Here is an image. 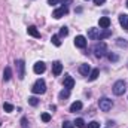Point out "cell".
I'll use <instances>...</instances> for the list:
<instances>
[{"mask_svg": "<svg viewBox=\"0 0 128 128\" xmlns=\"http://www.w3.org/2000/svg\"><path fill=\"white\" fill-rule=\"evenodd\" d=\"M21 127L27 128V119H26V118H22V119H21Z\"/></svg>", "mask_w": 128, "mask_h": 128, "instance_id": "cell-29", "label": "cell"}, {"mask_svg": "<svg viewBox=\"0 0 128 128\" xmlns=\"http://www.w3.org/2000/svg\"><path fill=\"white\" fill-rule=\"evenodd\" d=\"M67 34H68V28H67V27H61V30H60V36H61V37H66Z\"/></svg>", "mask_w": 128, "mask_h": 128, "instance_id": "cell-26", "label": "cell"}, {"mask_svg": "<svg viewBox=\"0 0 128 128\" xmlns=\"http://www.w3.org/2000/svg\"><path fill=\"white\" fill-rule=\"evenodd\" d=\"M88 37L91 40H100V28H96V27L90 28L88 30Z\"/></svg>", "mask_w": 128, "mask_h": 128, "instance_id": "cell-9", "label": "cell"}, {"mask_svg": "<svg viewBox=\"0 0 128 128\" xmlns=\"http://www.w3.org/2000/svg\"><path fill=\"white\" fill-rule=\"evenodd\" d=\"M32 91H33V94H45V91H46V84H45V80H43V79L36 80L34 85H33V88H32Z\"/></svg>", "mask_w": 128, "mask_h": 128, "instance_id": "cell-1", "label": "cell"}, {"mask_svg": "<svg viewBox=\"0 0 128 128\" xmlns=\"http://www.w3.org/2000/svg\"><path fill=\"white\" fill-rule=\"evenodd\" d=\"M82 101H74V103H72V106H70V112H79L80 109H82Z\"/></svg>", "mask_w": 128, "mask_h": 128, "instance_id": "cell-16", "label": "cell"}, {"mask_svg": "<svg viewBox=\"0 0 128 128\" xmlns=\"http://www.w3.org/2000/svg\"><path fill=\"white\" fill-rule=\"evenodd\" d=\"M74 127H78V128H84V127H85V121H84L82 118H78V119L74 121Z\"/></svg>", "mask_w": 128, "mask_h": 128, "instance_id": "cell-21", "label": "cell"}, {"mask_svg": "<svg viewBox=\"0 0 128 128\" xmlns=\"http://www.w3.org/2000/svg\"><path fill=\"white\" fill-rule=\"evenodd\" d=\"M68 14V8L67 6H60V8H57L54 12H52V16L55 18V20H60V18H63L64 15H67Z\"/></svg>", "mask_w": 128, "mask_h": 128, "instance_id": "cell-4", "label": "cell"}, {"mask_svg": "<svg viewBox=\"0 0 128 128\" xmlns=\"http://www.w3.org/2000/svg\"><path fill=\"white\" fill-rule=\"evenodd\" d=\"M98 106H100V109H101L103 112H109V110L112 109L113 103H112V100H109L107 97H103V98H100V101H98Z\"/></svg>", "mask_w": 128, "mask_h": 128, "instance_id": "cell-3", "label": "cell"}, {"mask_svg": "<svg viewBox=\"0 0 128 128\" xmlns=\"http://www.w3.org/2000/svg\"><path fill=\"white\" fill-rule=\"evenodd\" d=\"M58 97H60V100H66V98H68V97H70V90H67V88L63 90V91L58 94Z\"/></svg>", "mask_w": 128, "mask_h": 128, "instance_id": "cell-20", "label": "cell"}, {"mask_svg": "<svg viewBox=\"0 0 128 128\" xmlns=\"http://www.w3.org/2000/svg\"><path fill=\"white\" fill-rule=\"evenodd\" d=\"M73 86H74V80H73V78L68 76V74H66V78H64V88L72 90Z\"/></svg>", "mask_w": 128, "mask_h": 128, "instance_id": "cell-13", "label": "cell"}, {"mask_svg": "<svg viewBox=\"0 0 128 128\" xmlns=\"http://www.w3.org/2000/svg\"><path fill=\"white\" fill-rule=\"evenodd\" d=\"M127 6H128V0H127Z\"/></svg>", "mask_w": 128, "mask_h": 128, "instance_id": "cell-34", "label": "cell"}, {"mask_svg": "<svg viewBox=\"0 0 128 128\" xmlns=\"http://www.w3.org/2000/svg\"><path fill=\"white\" fill-rule=\"evenodd\" d=\"M79 73H80L82 76H90V73H91V67H90V64H80V67H79Z\"/></svg>", "mask_w": 128, "mask_h": 128, "instance_id": "cell-12", "label": "cell"}, {"mask_svg": "<svg viewBox=\"0 0 128 128\" xmlns=\"http://www.w3.org/2000/svg\"><path fill=\"white\" fill-rule=\"evenodd\" d=\"M94 52H96V57H98V58L104 57L106 55V43L104 42L97 43L96 46H94Z\"/></svg>", "mask_w": 128, "mask_h": 128, "instance_id": "cell-5", "label": "cell"}, {"mask_svg": "<svg viewBox=\"0 0 128 128\" xmlns=\"http://www.w3.org/2000/svg\"><path fill=\"white\" fill-rule=\"evenodd\" d=\"M98 74H100V70L98 68H94V70H91V73H90V80H96L97 78H98Z\"/></svg>", "mask_w": 128, "mask_h": 128, "instance_id": "cell-19", "label": "cell"}, {"mask_svg": "<svg viewBox=\"0 0 128 128\" xmlns=\"http://www.w3.org/2000/svg\"><path fill=\"white\" fill-rule=\"evenodd\" d=\"M109 36H112V32L109 28H103V32H100V40H103V39H106Z\"/></svg>", "mask_w": 128, "mask_h": 128, "instance_id": "cell-18", "label": "cell"}, {"mask_svg": "<svg viewBox=\"0 0 128 128\" xmlns=\"http://www.w3.org/2000/svg\"><path fill=\"white\" fill-rule=\"evenodd\" d=\"M60 2L63 3L64 6H67V4H72V3H73V0H60Z\"/></svg>", "mask_w": 128, "mask_h": 128, "instance_id": "cell-30", "label": "cell"}, {"mask_svg": "<svg viewBox=\"0 0 128 128\" xmlns=\"http://www.w3.org/2000/svg\"><path fill=\"white\" fill-rule=\"evenodd\" d=\"M27 33H28L30 36H33V37H36V39H40V32H39L34 26H30V27L27 28Z\"/></svg>", "mask_w": 128, "mask_h": 128, "instance_id": "cell-15", "label": "cell"}, {"mask_svg": "<svg viewBox=\"0 0 128 128\" xmlns=\"http://www.w3.org/2000/svg\"><path fill=\"white\" fill-rule=\"evenodd\" d=\"M104 2H106V0H94V3H96V4H98V6H100V4H103Z\"/></svg>", "mask_w": 128, "mask_h": 128, "instance_id": "cell-33", "label": "cell"}, {"mask_svg": "<svg viewBox=\"0 0 128 128\" xmlns=\"http://www.w3.org/2000/svg\"><path fill=\"white\" fill-rule=\"evenodd\" d=\"M42 121H43V122H49V121H51V115H49V113H43V115H42Z\"/></svg>", "mask_w": 128, "mask_h": 128, "instance_id": "cell-27", "label": "cell"}, {"mask_svg": "<svg viewBox=\"0 0 128 128\" xmlns=\"http://www.w3.org/2000/svg\"><path fill=\"white\" fill-rule=\"evenodd\" d=\"M127 85H125V80H116L115 84H113V88H112V91H113V94L115 96H122L124 92H125V88Z\"/></svg>", "mask_w": 128, "mask_h": 128, "instance_id": "cell-2", "label": "cell"}, {"mask_svg": "<svg viewBox=\"0 0 128 128\" xmlns=\"http://www.w3.org/2000/svg\"><path fill=\"white\" fill-rule=\"evenodd\" d=\"M58 2H60V0H48V4H51V6H52V4H57Z\"/></svg>", "mask_w": 128, "mask_h": 128, "instance_id": "cell-32", "label": "cell"}, {"mask_svg": "<svg viewBox=\"0 0 128 128\" xmlns=\"http://www.w3.org/2000/svg\"><path fill=\"white\" fill-rule=\"evenodd\" d=\"M74 45L78 48H80V49L86 48V39H85V36H76L74 37Z\"/></svg>", "mask_w": 128, "mask_h": 128, "instance_id": "cell-8", "label": "cell"}, {"mask_svg": "<svg viewBox=\"0 0 128 128\" xmlns=\"http://www.w3.org/2000/svg\"><path fill=\"white\" fill-rule=\"evenodd\" d=\"M3 109H4V112H8V113H10V112L14 110V106H12L10 103H4V104H3Z\"/></svg>", "mask_w": 128, "mask_h": 128, "instance_id": "cell-23", "label": "cell"}, {"mask_svg": "<svg viewBox=\"0 0 128 128\" xmlns=\"http://www.w3.org/2000/svg\"><path fill=\"white\" fill-rule=\"evenodd\" d=\"M0 125H2V124H0Z\"/></svg>", "mask_w": 128, "mask_h": 128, "instance_id": "cell-35", "label": "cell"}, {"mask_svg": "<svg viewBox=\"0 0 128 128\" xmlns=\"http://www.w3.org/2000/svg\"><path fill=\"white\" fill-rule=\"evenodd\" d=\"M16 70H18V78L22 80L26 78V63L22 60H18L16 61Z\"/></svg>", "mask_w": 128, "mask_h": 128, "instance_id": "cell-6", "label": "cell"}, {"mask_svg": "<svg viewBox=\"0 0 128 128\" xmlns=\"http://www.w3.org/2000/svg\"><path fill=\"white\" fill-rule=\"evenodd\" d=\"M61 72H63V64L60 63V61H55V63L52 64V73H54V76H60Z\"/></svg>", "mask_w": 128, "mask_h": 128, "instance_id": "cell-10", "label": "cell"}, {"mask_svg": "<svg viewBox=\"0 0 128 128\" xmlns=\"http://www.w3.org/2000/svg\"><path fill=\"white\" fill-rule=\"evenodd\" d=\"M63 128H74V124L70 121H64L63 122Z\"/></svg>", "mask_w": 128, "mask_h": 128, "instance_id": "cell-25", "label": "cell"}, {"mask_svg": "<svg viewBox=\"0 0 128 128\" xmlns=\"http://www.w3.org/2000/svg\"><path fill=\"white\" fill-rule=\"evenodd\" d=\"M51 40H52V43H54L55 46H61V40H60V37H58L57 34H54V36L51 37Z\"/></svg>", "mask_w": 128, "mask_h": 128, "instance_id": "cell-22", "label": "cell"}, {"mask_svg": "<svg viewBox=\"0 0 128 128\" xmlns=\"http://www.w3.org/2000/svg\"><path fill=\"white\" fill-rule=\"evenodd\" d=\"M88 128H100V124H98L97 121H92V122L88 124Z\"/></svg>", "mask_w": 128, "mask_h": 128, "instance_id": "cell-28", "label": "cell"}, {"mask_svg": "<svg viewBox=\"0 0 128 128\" xmlns=\"http://www.w3.org/2000/svg\"><path fill=\"white\" fill-rule=\"evenodd\" d=\"M45 70H46V66H45L43 61H37V63L33 66V72H34L36 74H42Z\"/></svg>", "mask_w": 128, "mask_h": 128, "instance_id": "cell-7", "label": "cell"}, {"mask_svg": "<svg viewBox=\"0 0 128 128\" xmlns=\"http://www.w3.org/2000/svg\"><path fill=\"white\" fill-rule=\"evenodd\" d=\"M109 60H110V61H116V60H118V57H116V55H113V54H109Z\"/></svg>", "mask_w": 128, "mask_h": 128, "instance_id": "cell-31", "label": "cell"}, {"mask_svg": "<svg viewBox=\"0 0 128 128\" xmlns=\"http://www.w3.org/2000/svg\"><path fill=\"white\" fill-rule=\"evenodd\" d=\"M119 24L124 30H128V15L127 14H121L119 15Z\"/></svg>", "mask_w": 128, "mask_h": 128, "instance_id": "cell-11", "label": "cell"}, {"mask_svg": "<svg viewBox=\"0 0 128 128\" xmlns=\"http://www.w3.org/2000/svg\"><path fill=\"white\" fill-rule=\"evenodd\" d=\"M10 78H12V70H10V67H4V72H3V80L8 82Z\"/></svg>", "mask_w": 128, "mask_h": 128, "instance_id": "cell-17", "label": "cell"}, {"mask_svg": "<svg viewBox=\"0 0 128 128\" xmlns=\"http://www.w3.org/2000/svg\"><path fill=\"white\" fill-rule=\"evenodd\" d=\"M98 24H100L101 28H109V26H110V18H107V16H101V18L98 20Z\"/></svg>", "mask_w": 128, "mask_h": 128, "instance_id": "cell-14", "label": "cell"}, {"mask_svg": "<svg viewBox=\"0 0 128 128\" xmlns=\"http://www.w3.org/2000/svg\"><path fill=\"white\" fill-rule=\"evenodd\" d=\"M28 104L33 106V107H36V106L39 104V100H37L36 97H30V98H28Z\"/></svg>", "mask_w": 128, "mask_h": 128, "instance_id": "cell-24", "label": "cell"}]
</instances>
